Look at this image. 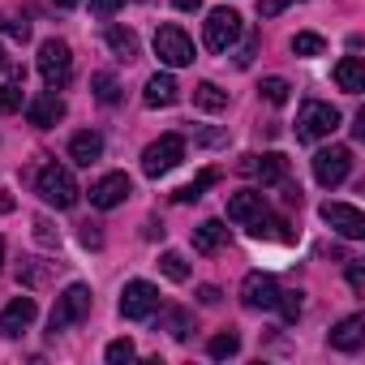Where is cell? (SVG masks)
Masks as SVG:
<instances>
[{
	"mask_svg": "<svg viewBox=\"0 0 365 365\" xmlns=\"http://www.w3.org/2000/svg\"><path fill=\"white\" fill-rule=\"evenodd\" d=\"M35 190H39V198L48 202V207H56V211H69L73 202H78V180H73V172L65 168V163H48L43 172H39V180H35Z\"/></svg>",
	"mask_w": 365,
	"mask_h": 365,
	"instance_id": "1",
	"label": "cell"
},
{
	"mask_svg": "<svg viewBox=\"0 0 365 365\" xmlns=\"http://www.w3.org/2000/svg\"><path fill=\"white\" fill-rule=\"evenodd\" d=\"M335 129H339V108H331L322 99L301 103V112H297V142H318V138H331Z\"/></svg>",
	"mask_w": 365,
	"mask_h": 365,
	"instance_id": "2",
	"label": "cell"
},
{
	"mask_svg": "<svg viewBox=\"0 0 365 365\" xmlns=\"http://www.w3.org/2000/svg\"><path fill=\"white\" fill-rule=\"evenodd\" d=\"M73 73V52L65 39H43L39 43V78L48 82V91H61Z\"/></svg>",
	"mask_w": 365,
	"mask_h": 365,
	"instance_id": "3",
	"label": "cell"
},
{
	"mask_svg": "<svg viewBox=\"0 0 365 365\" xmlns=\"http://www.w3.org/2000/svg\"><path fill=\"white\" fill-rule=\"evenodd\" d=\"M91 314V288L86 284H69L61 297H56V305H52V318H48V331L56 335V331H69L73 322H82Z\"/></svg>",
	"mask_w": 365,
	"mask_h": 365,
	"instance_id": "4",
	"label": "cell"
},
{
	"mask_svg": "<svg viewBox=\"0 0 365 365\" xmlns=\"http://www.w3.org/2000/svg\"><path fill=\"white\" fill-rule=\"evenodd\" d=\"M155 56L168 69H185V65H194V39L180 26H159L155 31Z\"/></svg>",
	"mask_w": 365,
	"mask_h": 365,
	"instance_id": "5",
	"label": "cell"
},
{
	"mask_svg": "<svg viewBox=\"0 0 365 365\" xmlns=\"http://www.w3.org/2000/svg\"><path fill=\"white\" fill-rule=\"evenodd\" d=\"M348 172H352V150H348V146H322V150L314 155V180H318L322 190L344 185Z\"/></svg>",
	"mask_w": 365,
	"mask_h": 365,
	"instance_id": "6",
	"label": "cell"
},
{
	"mask_svg": "<svg viewBox=\"0 0 365 365\" xmlns=\"http://www.w3.org/2000/svg\"><path fill=\"white\" fill-rule=\"evenodd\" d=\"M180 159H185V138H180V133H163L159 142H150V146L142 150V172H146V176H163V172H172Z\"/></svg>",
	"mask_w": 365,
	"mask_h": 365,
	"instance_id": "7",
	"label": "cell"
},
{
	"mask_svg": "<svg viewBox=\"0 0 365 365\" xmlns=\"http://www.w3.org/2000/svg\"><path fill=\"white\" fill-rule=\"evenodd\" d=\"M155 309H159V288L146 284V279H129L125 292H120V318L142 322V318H150Z\"/></svg>",
	"mask_w": 365,
	"mask_h": 365,
	"instance_id": "8",
	"label": "cell"
},
{
	"mask_svg": "<svg viewBox=\"0 0 365 365\" xmlns=\"http://www.w3.org/2000/svg\"><path fill=\"white\" fill-rule=\"evenodd\" d=\"M202 39H207L211 52H228V48L241 39V14H232V9H215V14H207Z\"/></svg>",
	"mask_w": 365,
	"mask_h": 365,
	"instance_id": "9",
	"label": "cell"
},
{
	"mask_svg": "<svg viewBox=\"0 0 365 365\" xmlns=\"http://www.w3.org/2000/svg\"><path fill=\"white\" fill-rule=\"evenodd\" d=\"M129 194H133V180H129L125 172H108V176H99L95 185H91V207L112 211V207H120Z\"/></svg>",
	"mask_w": 365,
	"mask_h": 365,
	"instance_id": "10",
	"label": "cell"
},
{
	"mask_svg": "<svg viewBox=\"0 0 365 365\" xmlns=\"http://www.w3.org/2000/svg\"><path fill=\"white\" fill-rule=\"evenodd\" d=\"M322 220H327L339 237H348V241H361V237H365V215H361L356 207H348V202H322Z\"/></svg>",
	"mask_w": 365,
	"mask_h": 365,
	"instance_id": "11",
	"label": "cell"
},
{
	"mask_svg": "<svg viewBox=\"0 0 365 365\" xmlns=\"http://www.w3.org/2000/svg\"><path fill=\"white\" fill-rule=\"evenodd\" d=\"M275 297H279V284L262 271H250L245 284H241V305L245 309H275Z\"/></svg>",
	"mask_w": 365,
	"mask_h": 365,
	"instance_id": "12",
	"label": "cell"
},
{
	"mask_svg": "<svg viewBox=\"0 0 365 365\" xmlns=\"http://www.w3.org/2000/svg\"><path fill=\"white\" fill-rule=\"evenodd\" d=\"M35 314H39V305H35V297H14L5 309H0V335H9V339H18L31 322H35Z\"/></svg>",
	"mask_w": 365,
	"mask_h": 365,
	"instance_id": "13",
	"label": "cell"
},
{
	"mask_svg": "<svg viewBox=\"0 0 365 365\" xmlns=\"http://www.w3.org/2000/svg\"><path fill=\"white\" fill-rule=\"evenodd\" d=\"M26 116H31V125L52 129V125H61V120H65V99H61L56 91H48V95H39V99H31V103H26Z\"/></svg>",
	"mask_w": 365,
	"mask_h": 365,
	"instance_id": "14",
	"label": "cell"
},
{
	"mask_svg": "<svg viewBox=\"0 0 365 365\" xmlns=\"http://www.w3.org/2000/svg\"><path fill=\"white\" fill-rule=\"evenodd\" d=\"M176 99H180V86H176L172 73H155V78H146V86H142V103H146V108H172Z\"/></svg>",
	"mask_w": 365,
	"mask_h": 365,
	"instance_id": "15",
	"label": "cell"
},
{
	"mask_svg": "<svg viewBox=\"0 0 365 365\" xmlns=\"http://www.w3.org/2000/svg\"><path fill=\"white\" fill-rule=\"evenodd\" d=\"M262 211H267V202H262L258 190H241V194L228 198V220H232V224H250V220H258Z\"/></svg>",
	"mask_w": 365,
	"mask_h": 365,
	"instance_id": "16",
	"label": "cell"
},
{
	"mask_svg": "<svg viewBox=\"0 0 365 365\" xmlns=\"http://www.w3.org/2000/svg\"><path fill=\"white\" fill-rule=\"evenodd\" d=\"M250 176H258L262 185H279V180L288 176V159L279 155V150H271V155H250Z\"/></svg>",
	"mask_w": 365,
	"mask_h": 365,
	"instance_id": "17",
	"label": "cell"
},
{
	"mask_svg": "<svg viewBox=\"0 0 365 365\" xmlns=\"http://www.w3.org/2000/svg\"><path fill=\"white\" fill-rule=\"evenodd\" d=\"M69 159H73V163H82V168L99 163V159H103V138H99V133H91V129L73 133V142H69Z\"/></svg>",
	"mask_w": 365,
	"mask_h": 365,
	"instance_id": "18",
	"label": "cell"
},
{
	"mask_svg": "<svg viewBox=\"0 0 365 365\" xmlns=\"http://www.w3.org/2000/svg\"><path fill=\"white\" fill-rule=\"evenodd\" d=\"M361 339H365V318H361V314H348V318L331 331V348H339V352H356Z\"/></svg>",
	"mask_w": 365,
	"mask_h": 365,
	"instance_id": "19",
	"label": "cell"
},
{
	"mask_svg": "<svg viewBox=\"0 0 365 365\" xmlns=\"http://www.w3.org/2000/svg\"><path fill=\"white\" fill-rule=\"evenodd\" d=\"M335 82H339V91L361 95V91H365V61H361V56H344V61L335 65Z\"/></svg>",
	"mask_w": 365,
	"mask_h": 365,
	"instance_id": "20",
	"label": "cell"
},
{
	"mask_svg": "<svg viewBox=\"0 0 365 365\" xmlns=\"http://www.w3.org/2000/svg\"><path fill=\"white\" fill-rule=\"evenodd\" d=\"M224 241H228V228H224L220 220H207V224L194 228V250H198V254H215Z\"/></svg>",
	"mask_w": 365,
	"mask_h": 365,
	"instance_id": "21",
	"label": "cell"
},
{
	"mask_svg": "<svg viewBox=\"0 0 365 365\" xmlns=\"http://www.w3.org/2000/svg\"><path fill=\"white\" fill-rule=\"evenodd\" d=\"M250 232L258 237V241H292V232H288V224L279 220V215H258V220H250Z\"/></svg>",
	"mask_w": 365,
	"mask_h": 365,
	"instance_id": "22",
	"label": "cell"
},
{
	"mask_svg": "<svg viewBox=\"0 0 365 365\" xmlns=\"http://www.w3.org/2000/svg\"><path fill=\"white\" fill-rule=\"evenodd\" d=\"M108 48L116 52V61H138V35L133 31H120V26H108Z\"/></svg>",
	"mask_w": 365,
	"mask_h": 365,
	"instance_id": "23",
	"label": "cell"
},
{
	"mask_svg": "<svg viewBox=\"0 0 365 365\" xmlns=\"http://www.w3.org/2000/svg\"><path fill=\"white\" fill-rule=\"evenodd\" d=\"M52 267L56 262H39V258H22V271H18V284L22 288H43L52 279Z\"/></svg>",
	"mask_w": 365,
	"mask_h": 365,
	"instance_id": "24",
	"label": "cell"
},
{
	"mask_svg": "<svg viewBox=\"0 0 365 365\" xmlns=\"http://www.w3.org/2000/svg\"><path fill=\"white\" fill-rule=\"evenodd\" d=\"M194 103H198L202 112H224V108H228V91H220L215 82H198V86H194Z\"/></svg>",
	"mask_w": 365,
	"mask_h": 365,
	"instance_id": "25",
	"label": "cell"
},
{
	"mask_svg": "<svg viewBox=\"0 0 365 365\" xmlns=\"http://www.w3.org/2000/svg\"><path fill=\"white\" fill-rule=\"evenodd\" d=\"M215 180H220V172H202V176H194V180H190V185H180L172 198H176L180 207H185V202H198V198H202V194L215 185Z\"/></svg>",
	"mask_w": 365,
	"mask_h": 365,
	"instance_id": "26",
	"label": "cell"
},
{
	"mask_svg": "<svg viewBox=\"0 0 365 365\" xmlns=\"http://www.w3.org/2000/svg\"><path fill=\"white\" fill-rule=\"evenodd\" d=\"M159 271H163L172 284H185V279H190V262H185V254H176V250H163V254H159Z\"/></svg>",
	"mask_w": 365,
	"mask_h": 365,
	"instance_id": "27",
	"label": "cell"
},
{
	"mask_svg": "<svg viewBox=\"0 0 365 365\" xmlns=\"http://www.w3.org/2000/svg\"><path fill=\"white\" fill-rule=\"evenodd\" d=\"M91 91H95L99 103H116V99H120V86H116L112 73H95V78H91Z\"/></svg>",
	"mask_w": 365,
	"mask_h": 365,
	"instance_id": "28",
	"label": "cell"
},
{
	"mask_svg": "<svg viewBox=\"0 0 365 365\" xmlns=\"http://www.w3.org/2000/svg\"><path fill=\"white\" fill-rule=\"evenodd\" d=\"M237 348H241V335H237V331H220L207 352H211L215 361H224V356H237Z\"/></svg>",
	"mask_w": 365,
	"mask_h": 365,
	"instance_id": "29",
	"label": "cell"
},
{
	"mask_svg": "<svg viewBox=\"0 0 365 365\" xmlns=\"http://www.w3.org/2000/svg\"><path fill=\"white\" fill-rule=\"evenodd\" d=\"M258 91H262V99H267V103H275V108H279V103H288V95H292V86H288L284 78H262V86H258Z\"/></svg>",
	"mask_w": 365,
	"mask_h": 365,
	"instance_id": "30",
	"label": "cell"
},
{
	"mask_svg": "<svg viewBox=\"0 0 365 365\" xmlns=\"http://www.w3.org/2000/svg\"><path fill=\"white\" fill-rule=\"evenodd\" d=\"M322 35H309V31H301V35H292V52L297 56H322Z\"/></svg>",
	"mask_w": 365,
	"mask_h": 365,
	"instance_id": "31",
	"label": "cell"
},
{
	"mask_svg": "<svg viewBox=\"0 0 365 365\" xmlns=\"http://www.w3.org/2000/svg\"><path fill=\"white\" fill-rule=\"evenodd\" d=\"M133 339H112L108 348H103V356H108V365H125V361H133Z\"/></svg>",
	"mask_w": 365,
	"mask_h": 365,
	"instance_id": "32",
	"label": "cell"
},
{
	"mask_svg": "<svg viewBox=\"0 0 365 365\" xmlns=\"http://www.w3.org/2000/svg\"><path fill=\"white\" fill-rule=\"evenodd\" d=\"M18 108H22V86H18V82L0 86V116H9V112H18Z\"/></svg>",
	"mask_w": 365,
	"mask_h": 365,
	"instance_id": "33",
	"label": "cell"
},
{
	"mask_svg": "<svg viewBox=\"0 0 365 365\" xmlns=\"http://www.w3.org/2000/svg\"><path fill=\"white\" fill-rule=\"evenodd\" d=\"M275 305H279V314H284L288 322H297V318H301V309H305V305H301V292H279V297H275Z\"/></svg>",
	"mask_w": 365,
	"mask_h": 365,
	"instance_id": "34",
	"label": "cell"
},
{
	"mask_svg": "<svg viewBox=\"0 0 365 365\" xmlns=\"http://www.w3.org/2000/svg\"><path fill=\"white\" fill-rule=\"evenodd\" d=\"M35 241H39V245H48V250H56V245H61V232H56L48 220H35Z\"/></svg>",
	"mask_w": 365,
	"mask_h": 365,
	"instance_id": "35",
	"label": "cell"
},
{
	"mask_svg": "<svg viewBox=\"0 0 365 365\" xmlns=\"http://www.w3.org/2000/svg\"><path fill=\"white\" fill-rule=\"evenodd\" d=\"M125 9V0H91V14L95 18H112V14H120Z\"/></svg>",
	"mask_w": 365,
	"mask_h": 365,
	"instance_id": "36",
	"label": "cell"
},
{
	"mask_svg": "<svg viewBox=\"0 0 365 365\" xmlns=\"http://www.w3.org/2000/svg\"><path fill=\"white\" fill-rule=\"evenodd\" d=\"M168 331H172L176 339H185V335H190V318L180 314V309H176V314H168Z\"/></svg>",
	"mask_w": 365,
	"mask_h": 365,
	"instance_id": "37",
	"label": "cell"
},
{
	"mask_svg": "<svg viewBox=\"0 0 365 365\" xmlns=\"http://www.w3.org/2000/svg\"><path fill=\"white\" fill-rule=\"evenodd\" d=\"M292 5V0H258V18H275V14H284Z\"/></svg>",
	"mask_w": 365,
	"mask_h": 365,
	"instance_id": "38",
	"label": "cell"
},
{
	"mask_svg": "<svg viewBox=\"0 0 365 365\" xmlns=\"http://www.w3.org/2000/svg\"><path fill=\"white\" fill-rule=\"evenodd\" d=\"M348 288L352 292H365V267L361 262H348Z\"/></svg>",
	"mask_w": 365,
	"mask_h": 365,
	"instance_id": "39",
	"label": "cell"
},
{
	"mask_svg": "<svg viewBox=\"0 0 365 365\" xmlns=\"http://www.w3.org/2000/svg\"><path fill=\"white\" fill-rule=\"evenodd\" d=\"M82 245H91V250H99V245H103V237H99V224H86V228H82Z\"/></svg>",
	"mask_w": 365,
	"mask_h": 365,
	"instance_id": "40",
	"label": "cell"
},
{
	"mask_svg": "<svg viewBox=\"0 0 365 365\" xmlns=\"http://www.w3.org/2000/svg\"><path fill=\"white\" fill-rule=\"evenodd\" d=\"M198 301H202V305H220V288H215V284H202V288H198Z\"/></svg>",
	"mask_w": 365,
	"mask_h": 365,
	"instance_id": "41",
	"label": "cell"
},
{
	"mask_svg": "<svg viewBox=\"0 0 365 365\" xmlns=\"http://www.w3.org/2000/svg\"><path fill=\"white\" fill-rule=\"evenodd\" d=\"M254 48H258V39L250 35V39H245V48H241V56H237V65H241V69H245V65L254 61Z\"/></svg>",
	"mask_w": 365,
	"mask_h": 365,
	"instance_id": "42",
	"label": "cell"
},
{
	"mask_svg": "<svg viewBox=\"0 0 365 365\" xmlns=\"http://www.w3.org/2000/svg\"><path fill=\"white\" fill-rule=\"evenodd\" d=\"M172 5H176V9H185V14H194V9L202 5V0H172Z\"/></svg>",
	"mask_w": 365,
	"mask_h": 365,
	"instance_id": "43",
	"label": "cell"
},
{
	"mask_svg": "<svg viewBox=\"0 0 365 365\" xmlns=\"http://www.w3.org/2000/svg\"><path fill=\"white\" fill-rule=\"evenodd\" d=\"M56 5H61V9H73V5H78V0H56Z\"/></svg>",
	"mask_w": 365,
	"mask_h": 365,
	"instance_id": "44",
	"label": "cell"
},
{
	"mask_svg": "<svg viewBox=\"0 0 365 365\" xmlns=\"http://www.w3.org/2000/svg\"><path fill=\"white\" fill-rule=\"evenodd\" d=\"M0 267H5V237H0Z\"/></svg>",
	"mask_w": 365,
	"mask_h": 365,
	"instance_id": "45",
	"label": "cell"
},
{
	"mask_svg": "<svg viewBox=\"0 0 365 365\" xmlns=\"http://www.w3.org/2000/svg\"><path fill=\"white\" fill-rule=\"evenodd\" d=\"M5 65H9V61H5V48H0V69H5Z\"/></svg>",
	"mask_w": 365,
	"mask_h": 365,
	"instance_id": "46",
	"label": "cell"
}]
</instances>
